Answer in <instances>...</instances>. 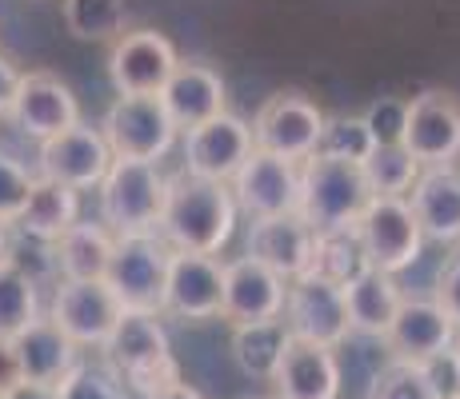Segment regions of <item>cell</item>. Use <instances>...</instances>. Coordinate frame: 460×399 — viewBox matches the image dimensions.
<instances>
[{
  "instance_id": "4dcf8cb0",
  "label": "cell",
  "mask_w": 460,
  "mask_h": 399,
  "mask_svg": "<svg viewBox=\"0 0 460 399\" xmlns=\"http://www.w3.org/2000/svg\"><path fill=\"white\" fill-rule=\"evenodd\" d=\"M360 172H365L373 196H409V188L420 176V164L404 144H376L373 156L360 164Z\"/></svg>"
},
{
  "instance_id": "b9f144b4",
  "label": "cell",
  "mask_w": 460,
  "mask_h": 399,
  "mask_svg": "<svg viewBox=\"0 0 460 399\" xmlns=\"http://www.w3.org/2000/svg\"><path fill=\"white\" fill-rule=\"evenodd\" d=\"M148 399H205L197 392V387H189L181 379V384H172V387H164V392H156V395H148Z\"/></svg>"
},
{
  "instance_id": "f1b7e54d",
  "label": "cell",
  "mask_w": 460,
  "mask_h": 399,
  "mask_svg": "<svg viewBox=\"0 0 460 399\" xmlns=\"http://www.w3.org/2000/svg\"><path fill=\"white\" fill-rule=\"evenodd\" d=\"M288 340L293 332L285 319H261V324H236L228 348H233V363L249 379H272Z\"/></svg>"
},
{
  "instance_id": "74e56055",
  "label": "cell",
  "mask_w": 460,
  "mask_h": 399,
  "mask_svg": "<svg viewBox=\"0 0 460 399\" xmlns=\"http://www.w3.org/2000/svg\"><path fill=\"white\" fill-rule=\"evenodd\" d=\"M432 299H437L440 308H445V316L456 324V332H460V247L453 256L445 260V268H440V276H437V291H432Z\"/></svg>"
},
{
  "instance_id": "ffe728a7",
  "label": "cell",
  "mask_w": 460,
  "mask_h": 399,
  "mask_svg": "<svg viewBox=\"0 0 460 399\" xmlns=\"http://www.w3.org/2000/svg\"><path fill=\"white\" fill-rule=\"evenodd\" d=\"M277 399H341V360L336 348L313 340H288L285 356L269 379Z\"/></svg>"
},
{
  "instance_id": "e575fe53",
  "label": "cell",
  "mask_w": 460,
  "mask_h": 399,
  "mask_svg": "<svg viewBox=\"0 0 460 399\" xmlns=\"http://www.w3.org/2000/svg\"><path fill=\"white\" fill-rule=\"evenodd\" d=\"M57 399H128V387L117 379L109 363H73L65 379L57 384Z\"/></svg>"
},
{
  "instance_id": "ac0fdd59",
  "label": "cell",
  "mask_w": 460,
  "mask_h": 399,
  "mask_svg": "<svg viewBox=\"0 0 460 399\" xmlns=\"http://www.w3.org/2000/svg\"><path fill=\"white\" fill-rule=\"evenodd\" d=\"M285 296L288 280L264 268L252 256L225 264V304H220V319L228 327L236 324H261V319H280L285 316Z\"/></svg>"
},
{
  "instance_id": "d6986e66",
  "label": "cell",
  "mask_w": 460,
  "mask_h": 399,
  "mask_svg": "<svg viewBox=\"0 0 460 399\" xmlns=\"http://www.w3.org/2000/svg\"><path fill=\"white\" fill-rule=\"evenodd\" d=\"M456 340V324L445 316V308L432 296H404L396 308L393 327L385 332V343L393 351V360L409 363H429L445 356Z\"/></svg>"
},
{
  "instance_id": "836d02e7",
  "label": "cell",
  "mask_w": 460,
  "mask_h": 399,
  "mask_svg": "<svg viewBox=\"0 0 460 399\" xmlns=\"http://www.w3.org/2000/svg\"><path fill=\"white\" fill-rule=\"evenodd\" d=\"M368 399H440V392L429 376V363L388 360L373 376Z\"/></svg>"
},
{
  "instance_id": "6da1fadb",
  "label": "cell",
  "mask_w": 460,
  "mask_h": 399,
  "mask_svg": "<svg viewBox=\"0 0 460 399\" xmlns=\"http://www.w3.org/2000/svg\"><path fill=\"white\" fill-rule=\"evenodd\" d=\"M236 212L241 208H236L228 184L181 172V176H168V196H164V212H161L156 232L176 252L217 256L233 239Z\"/></svg>"
},
{
  "instance_id": "d6a6232c",
  "label": "cell",
  "mask_w": 460,
  "mask_h": 399,
  "mask_svg": "<svg viewBox=\"0 0 460 399\" xmlns=\"http://www.w3.org/2000/svg\"><path fill=\"white\" fill-rule=\"evenodd\" d=\"M376 140L365 117H324L321 140H316V156L344 160V164H365L373 156Z\"/></svg>"
},
{
  "instance_id": "7bdbcfd3",
  "label": "cell",
  "mask_w": 460,
  "mask_h": 399,
  "mask_svg": "<svg viewBox=\"0 0 460 399\" xmlns=\"http://www.w3.org/2000/svg\"><path fill=\"white\" fill-rule=\"evenodd\" d=\"M8 247H13V224H8V220H0V264L8 260Z\"/></svg>"
},
{
  "instance_id": "83f0119b",
  "label": "cell",
  "mask_w": 460,
  "mask_h": 399,
  "mask_svg": "<svg viewBox=\"0 0 460 399\" xmlns=\"http://www.w3.org/2000/svg\"><path fill=\"white\" fill-rule=\"evenodd\" d=\"M365 268H373L365 256V244L357 236V224L349 228H324L313 236V256H308V272L305 276H321L336 283V288H349L352 280Z\"/></svg>"
},
{
  "instance_id": "7c38bea8",
  "label": "cell",
  "mask_w": 460,
  "mask_h": 399,
  "mask_svg": "<svg viewBox=\"0 0 460 399\" xmlns=\"http://www.w3.org/2000/svg\"><path fill=\"white\" fill-rule=\"evenodd\" d=\"M288 332L296 340H313L324 348H341L352 335L349 327V304H344V288L321 280V276H296L288 280L285 316Z\"/></svg>"
},
{
  "instance_id": "ee69618b",
  "label": "cell",
  "mask_w": 460,
  "mask_h": 399,
  "mask_svg": "<svg viewBox=\"0 0 460 399\" xmlns=\"http://www.w3.org/2000/svg\"><path fill=\"white\" fill-rule=\"evenodd\" d=\"M448 356H453V368H456V379H460V332H456L453 348H448Z\"/></svg>"
},
{
  "instance_id": "8d00e7d4",
  "label": "cell",
  "mask_w": 460,
  "mask_h": 399,
  "mask_svg": "<svg viewBox=\"0 0 460 399\" xmlns=\"http://www.w3.org/2000/svg\"><path fill=\"white\" fill-rule=\"evenodd\" d=\"M404 120H409V100L404 96H380L373 108L365 112V124L373 128L376 144H401Z\"/></svg>"
},
{
  "instance_id": "8992f818",
  "label": "cell",
  "mask_w": 460,
  "mask_h": 399,
  "mask_svg": "<svg viewBox=\"0 0 460 399\" xmlns=\"http://www.w3.org/2000/svg\"><path fill=\"white\" fill-rule=\"evenodd\" d=\"M176 124L164 112L161 96H117L101 120V136L112 160H148L161 164L176 144Z\"/></svg>"
},
{
  "instance_id": "30bf717a",
  "label": "cell",
  "mask_w": 460,
  "mask_h": 399,
  "mask_svg": "<svg viewBox=\"0 0 460 399\" xmlns=\"http://www.w3.org/2000/svg\"><path fill=\"white\" fill-rule=\"evenodd\" d=\"M125 304L104 280H60L52 288L49 319L76 343V348H104Z\"/></svg>"
},
{
  "instance_id": "f35d334b",
  "label": "cell",
  "mask_w": 460,
  "mask_h": 399,
  "mask_svg": "<svg viewBox=\"0 0 460 399\" xmlns=\"http://www.w3.org/2000/svg\"><path fill=\"white\" fill-rule=\"evenodd\" d=\"M21 379V360H16V348H13V335H0V395L13 392Z\"/></svg>"
},
{
  "instance_id": "3957f363",
  "label": "cell",
  "mask_w": 460,
  "mask_h": 399,
  "mask_svg": "<svg viewBox=\"0 0 460 399\" xmlns=\"http://www.w3.org/2000/svg\"><path fill=\"white\" fill-rule=\"evenodd\" d=\"M96 192H101V224L112 236L153 232L164 212L168 176L148 160H112Z\"/></svg>"
},
{
  "instance_id": "d590c367",
  "label": "cell",
  "mask_w": 460,
  "mask_h": 399,
  "mask_svg": "<svg viewBox=\"0 0 460 399\" xmlns=\"http://www.w3.org/2000/svg\"><path fill=\"white\" fill-rule=\"evenodd\" d=\"M32 184H37V172H29V168L13 156H0V220L13 224V220L21 216V208L32 196Z\"/></svg>"
},
{
  "instance_id": "8fae6325",
  "label": "cell",
  "mask_w": 460,
  "mask_h": 399,
  "mask_svg": "<svg viewBox=\"0 0 460 399\" xmlns=\"http://www.w3.org/2000/svg\"><path fill=\"white\" fill-rule=\"evenodd\" d=\"M176 48L156 29H125L112 40L109 80L120 96H161L176 68Z\"/></svg>"
},
{
  "instance_id": "2e32d148",
  "label": "cell",
  "mask_w": 460,
  "mask_h": 399,
  "mask_svg": "<svg viewBox=\"0 0 460 399\" xmlns=\"http://www.w3.org/2000/svg\"><path fill=\"white\" fill-rule=\"evenodd\" d=\"M228 184H233L236 208L249 212L252 220L285 216V212H296L300 204V164L269 156L261 148H252V156L244 160L241 172Z\"/></svg>"
},
{
  "instance_id": "52a82bcc",
  "label": "cell",
  "mask_w": 460,
  "mask_h": 399,
  "mask_svg": "<svg viewBox=\"0 0 460 399\" xmlns=\"http://www.w3.org/2000/svg\"><path fill=\"white\" fill-rule=\"evenodd\" d=\"M357 236L365 244L368 264L388 276L412 268L424 247V232L412 216L409 196H373L357 216Z\"/></svg>"
},
{
  "instance_id": "60d3db41",
  "label": "cell",
  "mask_w": 460,
  "mask_h": 399,
  "mask_svg": "<svg viewBox=\"0 0 460 399\" xmlns=\"http://www.w3.org/2000/svg\"><path fill=\"white\" fill-rule=\"evenodd\" d=\"M0 399H57V387H40V384H16L13 392H4Z\"/></svg>"
},
{
  "instance_id": "4fadbf2b",
  "label": "cell",
  "mask_w": 460,
  "mask_h": 399,
  "mask_svg": "<svg viewBox=\"0 0 460 399\" xmlns=\"http://www.w3.org/2000/svg\"><path fill=\"white\" fill-rule=\"evenodd\" d=\"M401 144L409 148L420 168L456 164L460 160V100L456 96L440 92V88L412 96Z\"/></svg>"
},
{
  "instance_id": "cb8c5ba5",
  "label": "cell",
  "mask_w": 460,
  "mask_h": 399,
  "mask_svg": "<svg viewBox=\"0 0 460 399\" xmlns=\"http://www.w3.org/2000/svg\"><path fill=\"white\" fill-rule=\"evenodd\" d=\"M13 348H16V360H21L24 384L57 387L76 363V343L68 340L49 316H37L24 332H16Z\"/></svg>"
},
{
  "instance_id": "9a60e30c",
  "label": "cell",
  "mask_w": 460,
  "mask_h": 399,
  "mask_svg": "<svg viewBox=\"0 0 460 399\" xmlns=\"http://www.w3.org/2000/svg\"><path fill=\"white\" fill-rule=\"evenodd\" d=\"M252 156V128L233 112H220L184 136V172L200 176V180L228 184L241 164Z\"/></svg>"
},
{
  "instance_id": "f6af8a7d",
  "label": "cell",
  "mask_w": 460,
  "mask_h": 399,
  "mask_svg": "<svg viewBox=\"0 0 460 399\" xmlns=\"http://www.w3.org/2000/svg\"><path fill=\"white\" fill-rule=\"evenodd\" d=\"M448 399H460V392H456V395H448Z\"/></svg>"
},
{
  "instance_id": "7402d4cb",
  "label": "cell",
  "mask_w": 460,
  "mask_h": 399,
  "mask_svg": "<svg viewBox=\"0 0 460 399\" xmlns=\"http://www.w3.org/2000/svg\"><path fill=\"white\" fill-rule=\"evenodd\" d=\"M409 204L424 239L460 244V164L420 168L417 184L409 188Z\"/></svg>"
},
{
  "instance_id": "4316f807",
  "label": "cell",
  "mask_w": 460,
  "mask_h": 399,
  "mask_svg": "<svg viewBox=\"0 0 460 399\" xmlns=\"http://www.w3.org/2000/svg\"><path fill=\"white\" fill-rule=\"evenodd\" d=\"M112 236L104 224L93 220H76L65 236L52 244V260H57L60 280H104L112 260Z\"/></svg>"
},
{
  "instance_id": "d4e9b609",
  "label": "cell",
  "mask_w": 460,
  "mask_h": 399,
  "mask_svg": "<svg viewBox=\"0 0 460 399\" xmlns=\"http://www.w3.org/2000/svg\"><path fill=\"white\" fill-rule=\"evenodd\" d=\"M81 220V192L68 188V184L44 180L37 176L32 184V196L21 208V216L13 220V228L24 239H40V244H57L68 228Z\"/></svg>"
},
{
  "instance_id": "1f68e13d",
  "label": "cell",
  "mask_w": 460,
  "mask_h": 399,
  "mask_svg": "<svg viewBox=\"0 0 460 399\" xmlns=\"http://www.w3.org/2000/svg\"><path fill=\"white\" fill-rule=\"evenodd\" d=\"M40 316L37 280L24 276L13 260L0 264V335H16Z\"/></svg>"
},
{
  "instance_id": "5b68a950",
  "label": "cell",
  "mask_w": 460,
  "mask_h": 399,
  "mask_svg": "<svg viewBox=\"0 0 460 399\" xmlns=\"http://www.w3.org/2000/svg\"><path fill=\"white\" fill-rule=\"evenodd\" d=\"M168 239L156 232H125L112 239V260L104 272V283L117 291V299L128 312H156L161 316L164 276H168Z\"/></svg>"
},
{
  "instance_id": "7a4b0ae2",
  "label": "cell",
  "mask_w": 460,
  "mask_h": 399,
  "mask_svg": "<svg viewBox=\"0 0 460 399\" xmlns=\"http://www.w3.org/2000/svg\"><path fill=\"white\" fill-rule=\"evenodd\" d=\"M104 363L117 371V379L140 399L181 384V363L172 356V343L156 312H120L112 335L104 340Z\"/></svg>"
},
{
  "instance_id": "484cf974",
  "label": "cell",
  "mask_w": 460,
  "mask_h": 399,
  "mask_svg": "<svg viewBox=\"0 0 460 399\" xmlns=\"http://www.w3.org/2000/svg\"><path fill=\"white\" fill-rule=\"evenodd\" d=\"M401 299H404V291H401V283H396V276H388V272H380V268H365L344 288L349 327L360 335H373V340H385V332L396 319Z\"/></svg>"
},
{
  "instance_id": "ba28073f",
  "label": "cell",
  "mask_w": 460,
  "mask_h": 399,
  "mask_svg": "<svg viewBox=\"0 0 460 399\" xmlns=\"http://www.w3.org/2000/svg\"><path fill=\"white\" fill-rule=\"evenodd\" d=\"M252 128V148L280 160H308L316 152V140H321L324 128V112L308 100L305 92H272L269 100L261 104L256 120L249 124Z\"/></svg>"
},
{
  "instance_id": "ab89813d",
  "label": "cell",
  "mask_w": 460,
  "mask_h": 399,
  "mask_svg": "<svg viewBox=\"0 0 460 399\" xmlns=\"http://www.w3.org/2000/svg\"><path fill=\"white\" fill-rule=\"evenodd\" d=\"M21 68L13 65V60L0 52V117H8V108H13V100H16V88H21Z\"/></svg>"
},
{
  "instance_id": "e0dca14e",
  "label": "cell",
  "mask_w": 460,
  "mask_h": 399,
  "mask_svg": "<svg viewBox=\"0 0 460 399\" xmlns=\"http://www.w3.org/2000/svg\"><path fill=\"white\" fill-rule=\"evenodd\" d=\"M8 117L16 120V128H21L24 136H32L40 144V140L81 124V100H76L73 88L57 73L32 68V73L21 76V88H16V100H13V108H8Z\"/></svg>"
},
{
  "instance_id": "44dd1931",
  "label": "cell",
  "mask_w": 460,
  "mask_h": 399,
  "mask_svg": "<svg viewBox=\"0 0 460 399\" xmlns=\"http://www.w3.org/2000/svg\"><path fill=\"white\" fill-rule=\"evenodd\" d=\"M161 104L176 128L189 132L197 124L228 112V88L217 68H208L205 60H176L172 76L161 88Z\"/></svg>"
},
{
  "instance_id": "9c48e42d",
  "label": "cell",
  "mask_w": 460,
  "mask_h": 399,
  "mask_svg": "<svg viewBox=\"0 0 460 399\" xmlns=\"http://www.w3.org/2000/svg\"><path fill=\"white\" fill-rule=\"evenodd\" d=\"M220 304H225V260L172 247L161 316L184 319V324H205V319H220Z\"/></svg>"
},
{
  "instance_id": "f546056e",
  "label": "cell",
  "mask_w": 460,
  "mask_h": 399,
  "mask_svg": "<svg viewBox=\"0 0 460 399\" xmlns=\"http://www.w3.org/2000/svg\"><path fill=\"white\" fill-rule=\"evenodd\" d=\"M60 16L76 40L112 44L128 29V0H60Z\"/></svg>"
},
{
  "instance_id": "277c9868",
  "label": "cell",
  "mask_w": 460,
  "mask_h": 399,
  "mask_svg": "<svg viewBox=\"0 0 460 399\" xmlns=\"http://www.w3.org/2000/svg\"><path fill=\"white\" fill-rule=\"evenodd\" d=\"M368 200H373V192H368L360 164H344V160H329L316 152L308 160H300L296 212L308 220L313 232L357 224V216L365 212Z\"/></svg>"
},
{
  "instance_id": "5bb4252c",
  "label": "cell",
  "mask_w": 460,
  "mask_h": 399,
  "mask_svg": "<svg viewBox=\"0 0 460 399\" xmlns=\"http://www.w3.org/2000/svg\"><path fill=\"white\" fill-rule=\"evenodd\" d=\"M109 164H112V152L104 144L101 128H88V124H73V128L40 140V152H37V176L68 184L76 192L96 188L104 180V172H109Z\"/></svg>"
},
{
  "instance_id": "603a6c76",
  "label": "cell",
  "mask_w": 460,
  "mask_h": 399,
  "mask_svg": "<svg viewBox=\"0 0 460 399\" xmlns=\"http://www.w3.org/2000/svg\"><path fill=\"white\" fill-rule=\"evenodd\" d=\"M313 228L300 212L285 216H264L249 224V256L272 268L277 276L296 280L308 272V256H313Z\"/></svg>"
}]
</instances>
